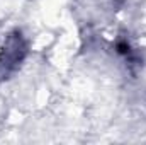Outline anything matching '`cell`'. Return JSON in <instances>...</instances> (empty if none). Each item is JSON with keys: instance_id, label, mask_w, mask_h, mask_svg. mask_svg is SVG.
I'll return each instance as SVG.
<instances>
[{"instance_id": "6da1fadb", "label": "cell", "mask_w": 146, "mask_h": 145, "mask_svg": "<svg viewBox=\"0 0 146 145\" xmlns=\"http://www.w3.org/2000/svg\"><path fill=\"white\" fill-rule=\"evenodd\" d=\"M27 55V43L24 36L15 31L9 34L0 50V80L10 79Z\"/></svg>"}]
</instances>
